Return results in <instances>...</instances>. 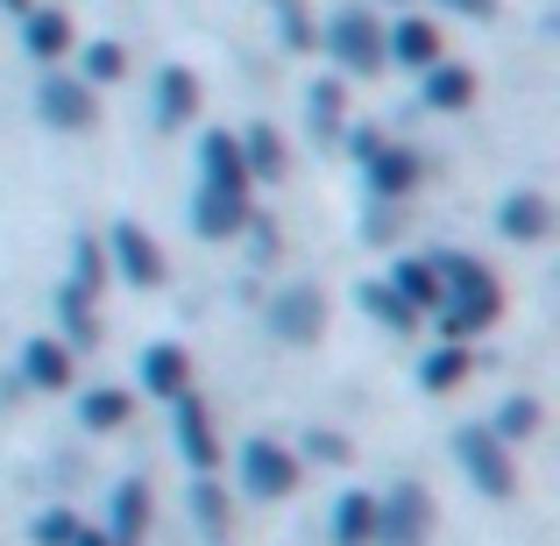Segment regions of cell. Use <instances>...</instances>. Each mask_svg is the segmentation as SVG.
I'll use <instances>...</instances> for the list:
<instances>
[{"label":"cell","mask_w":560,"mask_h":546,"mask_svg":"<svg viewBox=\"0 0 560 546\" xmlns=\"http://www.w3.org/2000/svg\"><path fill=\"white\" fill-rule=\"evenodd\" d=\"M425 107L433 114H462V107H476V71L468 65H454V57H440V65H425Z\"/></svg>","instance_id":"7c38bea8"},{"label":"cell","mask_w":560,"mask_h":546,"mask_svg":"<svg viewBox=\"0 0 560 546\" xmlns=\"http://www.w3.org/2000/svg\"><path fill=\"white\" fill-rule=\"evenodd\" d=\"M454 454H462V468L476 476L482 497H511V490H518V476H511V454H504V440H497V433L468 426V433L454 440Z\"/></svg>","instance_id":"277c9868"},{"label":"cell","mask_w":560,"mask_h":546,"mask_svg":"<svg viewBox=\"0 0 560 546\" xmlns=\"http://www.w3.org/2000/svg\"><path fill=\"white\" fill-rule=\"evenodd\" d=\"M234 142H242V171H248V185H256V178H277V171H284V142H277V128H270V121H256L248 136H234Z\"/></svg>","instance_id":"7402d4cb"},{"label":"cell","mask_w":560,"mask_h":546,"mask_svg":"<svg viewBox=\"0 0 560 546\" xmlns=\"http://www.w3.org/2000/svg\"><path fill=\"white\" fill-rule=\"evenodd\" d=\"M128 71V50L121 43H93V50H85V85H114Z\"/></svg>","instance_id":"f1b7e54d"},{"label":"cell","mask_w":560,"mask_h":546,"mask_svg":"<svg viewBox=\"0 0 560 546\" xmlns=\"http://www.w3.org/2000/svg\"><path fill=\"white\" fill-rule=\"evenodd\" d=\"M178 448H185V462L191 468H213L220 462V440H213V419H206V405L199 397H178Z\"/></svg>","instance_id":"2e32d148"},{"label":"cell","mask_w":560,"mask_h":546,"mask_svg":"<svg viewBox=\"0 0 560 546\" xmlns=\"http://www.w3.org/2000/svg\"><path fill=\"white\" fill-rule=\"evenodd\" d=\"M433 270H440V305H433V327H440V341L447 348H462V341H476L482 327H490L497 313H504V291H497V277L482 270L476 256H433Z\"/></svg>","instance_id":"6da1fadb"},{"label":"cell","mask_w":560,"mask_h":546,"mask_svg":"<svg viewBox=\"0 0 560 546\" xmlns=\"http://www.w3.org/2000/svg\"><path fill=\"white\" fill-rule=\"evenodd\" d=\"M270 327L284 334V341H319V327H327V299H319L313 284H291L270 299Z\"/></svg>","instance_id":"ba28073f"},{"label":"cell","mask_w":560,"mask_h":546,"mask_svg":"<svg viewBox=\"0 0 560 546\" xmlns=\"http://www.w3.org/2000/svg\"><path fill=\"white\" fill-rule=\"evenodd\" d=\"M440 8H447V14H468V22H490L497 0H440Z\"/></svg>","instance_id":"d590c367"},{"label":"cell","mask_w":560,"mask_h":546,"mask_svg":"<svg viewBox=\"0 0 560 546\" xmlns=\"http://www.w3.org/2000/svg\"><path fill=\"white\" fill-rule=\"evenodd\" d=\"M36 539H43V546H71V539H79L71 511H43V519H36Z\"/></svg>","instance_id":"d6a6232c"},{"label":"cell","mask_w":560,"mask_h":546,"mask_svg":"<svg viewBox=\"0 0 560 546\" xmlns=\"http://www.w3.org/2000/svg\"><path fill=\"white\" fill-rule=\"evenodd\" d=\"M79 419L93 426V433H107V426H121V419H128V391H85Z\"/></svg>","instance_id":"83f0119b"},{"label":"cell","mask_w":560,"mask_h":546,"mask_svg":"<svg viewBox=\"0 0 560 546\" xmlns=\"http://www.w3.org/2000/svg\"><path fill=\"white\" fill-rule=\"evenodd\" d=\"M142 525H150V490H142V483H121V490H114V546H136L142 539Z\"/></svg>","instance_id":"cb8c5ba5"},{"label":"cell","mask_w":560,"mask_h":546,"mask_svg":"<svg viewBox=\"0 0 560 546\" xmlns=\"http://www.w3.org/2000/svg\"><path fill=\"white\" fill-rule=\"evenodd\" d=\"M383 57H390V65H440V57H447V43H440V28L425 22V14H405V22H390L383 28Z\"/></svg>","instance_id":"30bf717a"},{"label":"cell","mask_w":560,"mask_h":546,"mask_svg":"<svg viewBox=\"0 0 560 546\" xmlns=\"http://www.w3.org/2000/svg\"><path fill=\"white\" fill-rule=\"evenodd\" d=\"M362 305H370V320H376V327H390V334H405L411 320H419V313H411V305L397 299L390 284H370V291H362Z\"/></svg>","instance_id":"4316f807"},{"label":"cell","mask_w":560,"mask_h":546,"mask_svg":"<svg viewBox=\"0 0 560 546\" xmlns=\"http://www.w3.org/2000/svg\"><path fill=\"white\" fill-rule=\"evenodd\" d=\"M462 376H468V348H433V356L419 362V383H425V391H454Z\"/></svg>","instance_id":"484cf974"},{"label":"cell","mask_w":560,"mask_h":546,"mask_svg":"<svg viewBox=\"0 0 560 546\" xmlns=\"http://www.w3.org/2000/svg\"><path fill=\"white\" fill-rule=\"evenodd\" d=\"M0 8H14V14H28V8H36V0H0Z\"/></svg>","instance_id":"74e56055"},{"label":"cell","mask_w":560,"mask_h":546,"mask_svg":"<svg viewBox=\"0 0 560 546\" xmlns=\"http://www.w3.org/2000/svg\"><path fill=\"white\" fill-rule=\"evenodd\" d=\"M71 263H79V277H71V291H79V299H93V291L107 284V270H100V263H107V256H100V242H79V256H71Z\"/></svg>","instance_id":"1f68e13d"},{"label":"cell","mask_w":560,"mask_h":546,"mask_svg":"<svg viewBox=\"0 0 560 546\" xmlns=\"http://www.w3.org/2000/svg\"><path fill=\"white\" fill-rule=\"evenodd\" d=\"M433 533V497L419 483H397L390 497H376V539L383 546H419Z\"/></svg>","instance_id":"3957f363"},{"label":"cell","mask_w":560,"mask_h":546,"mask_svg":"<svg viewBox=\"0 0 560 546\" xmlns=\"http://www.w3.org/2000/svg\"><path fill=\"white\" fill-rule=\"evenodd\" d=\"M242 483H248V497H291L299 490V462H291V448H277V440H248L242 448Z\"/></svg>","instance_id":"8992f818"},{"label":"cell","mask_w":560,"mask_h":546,"mask_svg":"<svg viewBox=\"0 0 560 546\" xmlns=\"http://www.w3.org/2000/svg\"><path fill=\"white\" fill-rule=\"evenodd\" d=\"M376 539V497L370 490H348L334 504V546H370Z\"/></svg>","instance_id":"44dd1931"},{"label":"cell","mask_w":560,"mask_h":546,"mask_svg":"<svg viewBox=\"0 0 560 546\" xmlns=\"http://www.w3.org/2000/svg\"><path fill=\"white\" fill-rule=\"evenodd\" d=\"M305 114H313V136L334 142V136H341V121H348V85L341 79H319L313 93H305Z\"/></svg>","instance_id":"603a6c76"},{"label":"cell","mask_w":560,"mask_h":546,"mask_svg":"<svg viewBox=\"0 0 560 546\" xmlns=\"http://www.w3.org/2000/svg\"><path fill=\"white\" fill-rule=\"evenodd\" d=\"M57 305H65V334H71V348H85V341L100 334V327H93V299H79V291L65 284V291H57Z\"/></svg>","instance_id":"4dcf8cb0"},{"label":"cell","mask_w":560,"mask_h":546,"mask_svg":"<svg viewBox=\"0 0 560 546\" xmlns=\"http://www.w3.org/2000/svg\"><path fill=\"white\" fill-rule=\"evenodd\" d=\"M539 433V405L533 397H511L504 411H497V440H533Z\"/></svg>","instance_id":"f546056e"},{"label":"cell","mask_w":560,"mask_h":546,"mask_svg":"<svg viewBox=\"0 0 560 546\" xmlns=\"http://www.w3.org/2000/svg\"><path fill=\"white\" fill-rule=\"evenodd\" d=\"M93 85H85V79H57V71H50V79H43L36 85V121L43 128H65V136H79V128H93Z\"/></svg>","instance_id":"5b68a950"},{"label":"cell","mask_w":560,"mask_h":546,"mask_svg":"<svg viewBox=\"0 0 560 546\" xmlns=\"http://www.w3.org/2000/svg\"><path fill=\"white\" fill-rule=\"evenodd\" d=\"M390 291L419 313V305H440V270H433V256H405V263H390Z\"/></svg>","instance_id":"d6986e66"},{"label":"cell","mask_w":560,"mask_h":546,"mask_svg":"<svg viewBox=\"0 0 560 546\" xmlns=\"http://www.w3.org/2000/svg\"><path fill=\"white\" fill-rule=\"evenodd\" d=\"M71 546H114V539H107V533H79Z\"/></svg>","instance_id":"8d00e7d4"},{"label":"cell","mask_w":560,"mask_h":546,"mask_svg":"<svg viewBox=\"0 0 560 546\" xmlns=\"http://www.w3.org/2000/svg\"><path fill=\"white\" fill-rule=\"evenodd\" d=\"M191 497H199V519H206V525H220V519H228V504H220V490H213V483H199Z\"/></svg>","instance_id":"e575fe53"},{"label":"cell","mask_w":560,"mask_h":546,"mask_svg":"<svg viewBox=\"0 0 560 546\" xmlns=\"http://www.w3.org/2000/svg\"><path fill=\"white\" fill-rule=\"evenodd\" d=\"M248 220H256V206L234 199V191H199V206H191V228H199L206 242H220V234H242Z\"/></svg>","instance_id":"5bb4252c"},{"label":"cell","mask_w":560,"mask_h":546,"mask_svg":"<svg viewBox=\"0 0 560 546\" xmlns=\"http://www.w3.org/2000/svg\"><path fill=\"white\" fill-rule=\"evenodd\" d=\"M71 43H79V36H71V14L65 8H28L22 14V50L36 57V65H57Z\"/></svg>","instance_id":"8fae6325"},{"label":"cell","mask_w":560,"mask_h":546,"mask_svg":"<svg viewBox=\"0 0 560 546\" xmlns=\"http://www.w3.org/2000/svg\"><path fill=\"white\" fill-rule=\"evenodd\" d=\"M362 171H370V185H376V191H390V199H405V191L419 185V156L397 150V142H376V156H370Z\"/></svg>","instance_id":"e0dca14e"},{"label":"cell","mask_w":560,"mask_h":546,"mask_svg":"<svg viewBox=\"0 0 560 546\" xmlns=\"http://www.w3.org/2000/svg\"><path fill=\"white\" fill-rule=\"evenodd\" d=\"M270 8V22H277V43L284 50H319V36H313V14H305V0H262Z\"/></svg>","instance_id":"d4e9b609"},{"label":"cell","mask_w":560,"mask_h":546,"mask_svg":"<svg viewBox=\"0 0 560 546\" xmlns=\"http://www.w3.org/2000/svg\"><path fill=\"white\" fill-rule=\"evenodd\" d=\"M22 376L36 383V391H65V383H71V348H65V341H50V334H43V341H28Z\"/></svg>","instance_id":"ffe728a7"},{"label":"cell","mask_w":560,"mask_h":546,"mask_svg":"<svg viewBox=\"0 0 560 546\" xmlns=\"http://www.w3.org/2000/svg\"><path fill=\"white\" fill-rule=\"evenodd\" d=\"M199 171H206V191H234V199H248L242 142H234L228 128H206V136H199Z\"/></svg>","instance_id":"9c48e42d"},{"label":"cell","mask_w":560,"mask_h":546,"mask_svg":"<svg viewBox=\"0 0 560 546\" xmlns=\"http://www.w3.org/2000/svg\"><path fill=\"white\" fill-rule=\"evenodd\" d=\"M305 454H313V462H348V440H334V433H305Z\"/></svg>","instance_id":"836d02e7"},{"label":"cell","mask_w":560,"mask_h":546,"mask_svg":"<svg viewBox=\"0 0 560 546\" xmlns=\"http://www.w3.org/2000/svg\"><path fill=\"white\" fill-rule=\"evenodd\" d=\"M199 114V71H185V65H164L156 71V121L164 128H178Z\"/></svg>","instance_id":"9a60e30c"},{"label":"cell","mask_w":560,"mask_h":546,"mask_svg":"<svg viewBox=\"0 0 560 546\" xmlns=\"http://www.w3.org/2000/svg\"><path fill=\"white\" fill-rule=\"evenodd\" d=\"M319 50L334 57V71H348V79H376L390 57H383V22L362 8H341L327 22V36H319Z\"/></svg>","instance_id":"7a4b0ae2"},{"label":"cell","mask_w":560,"mask_h":546,"mask_svg":"<svg viewBox=\"0 0 560 546\" xmlns=\"http://www.w3.org/2000/svg\"><path fill=\"white\" fill-rule=\"evenodd\" d=\"M107 248H114V270H121L128 284H164V248H156L136 220H114V228H107Z\"/></svg>","instance_id":"52a82bcc"},{"label":"cell","mask_w":560,"mask_h":546,"mask_svg":"<svg viewBox=\"0 0 560 546\" xmlns=\"http://www.w3.org/2000/svg\"><path fill=\"white\" fill-rule=\"evenodd\" d=\"M142 383H150L156 397H185V383H191V356H185V348H171V341H156L150 356H142Z\"/></svg>","instance_id":"ac0fdd59"},{"label":"cell","mask_w":560,"mask_h":546,"mask_svg":"<svg viewBox=\"0 0 560 546\" xmlns=\"http://www.w3.org/2000/svg\"><path fill=\"white\" fill-rule=\"evenodd\" d=\"M547 228H553V206L539 199V191L497 199V234H511V242H547Z\"/></svg>","instance_id":"4fadbf2b"}]
</instances>
